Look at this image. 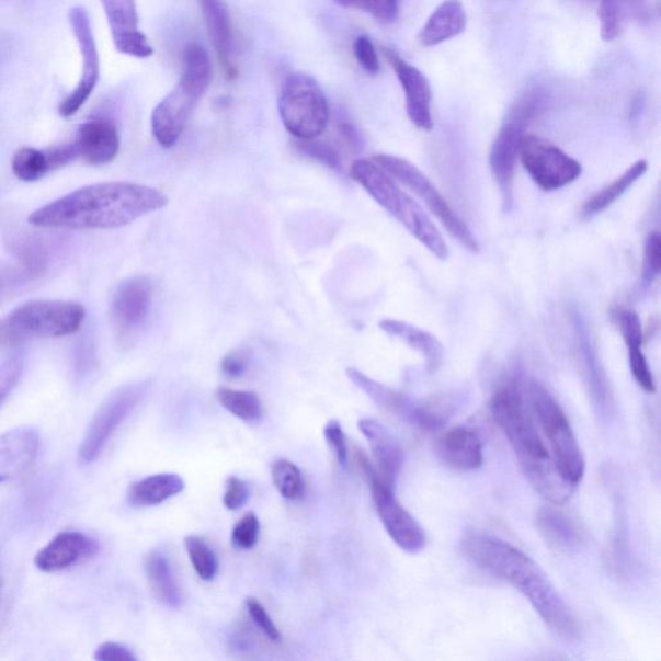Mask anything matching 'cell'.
<instances>
[{"label": "cell", "instance_id": "cell-2", "mask_svg": "<svg viewBox=\"0 0 661 661\" xmlns=\"http://www.w3.org/2000/svg\"><path fill=\"white\" fill-rule=\"evenodd\" d=\"M461 551L477 568L505 581L525 597L555 635L572 641L580 634L577 616L534 559L511 543L488 535H468Z\"/></svg>", "mask_w": 661, "mask_h": 661}, {"label": "cell", "instance_id": "cell-46", "mask_svg": "<svg viewBox=\"0 0 661 661\" xmlns=\"http://www.w3.org/2000/svg\"><path fill=\"white\" fill-rule=\"evenodd\" d=\"M353 50L358 64L368 75L375 76L380 71L379 56L372 39L365 35L358 36L354 42Z\"/></svg>", "mask_w": 661, "mask_h": 661}, {"label": "cell", "instance_id": "cell-6", "mask_svg": "<svg viewBox=\"0 0 661 661\" xmlns=\"http://www.w3.org/2000/svg\"><path fill=\"white\" fill-rule=\"evenodd\" d=\"M527 399L529 410L549 443L548 449L559 475L577 488L585 476L586 463L568 417L540 383H528Z\"/></svg>", "mask_w": 661, "mask_h": 661}, {"label": "cell", "instance_id": "cell-43", "mask_svg": "<svg viewBox=\"0 0 661 661\" xmlns=\"http://www.w3.org/2000/svg\"><path fill=\"white\" fill-rule=\"evenodd\" d=\"M251 490L249 483L243 479L231 476L227 479V489H225L223 503L228 511H239L249 503Z\"/></svg>", "mask_w": 661, "mask_h": 661}, {"label": "cell", "instance_id": "cell-49", "mask_svg": "<svg viewBox=\"0 0 661 661\" xmlns=\"http://www.w3.org/2000/svg\"><path fill=\"white\" fill-rule=\"evenodd\" d=\"M0 592H2V580H0Z\"/></svg>", "mask_w": 661, "mask_h": 661}, {"label": "cell", "instance_id": "cell-47", "mask_svg": "<svg viewBox=\"0 0 661 661\" xmlns=\"http://www.w3.org/2000/svg\"><path fill=\"white\" fill-rule=\"evenodd\" d=\"M249 368V355L243 351H231L221 361V372L229 379H239Z\"/></svg>", "mask_w": 661, "mask_h": 661}, {"label": "cell", "instance_id": "cell-30", "mask_svg": "<svg viewBox=\"0 0 661 661\" xmlns=\"http://www.w3.org/2000/svg\"><path fill=\"white\" fill-rule=\"evenodd\" d=\"M185 489V481L179 475L162 474L149 476L129 486L128 503L137 508L161 505Z\"/></svg>", "mask_w": 661, "mask_h": 661}, {"label": "cell", "instance_id": "cell-31", "mask_svg": "<svg viewBox=\"0 0 661 661\" xmlns=\"http://www.w3.org/2000/svg\"><path fill=\"white\" fill-rule=\"evenodd\" d=\"M648 170L649 163L645 159L630 166L622 176L614 180L612 184L602 189L597 194H594L591 200H588L583 209H581V215L586 217V219H591V217L604 213L617 200H620L639 179H642Z\"/></svg>", "mask_w": 661, "mask_h": 661}, {"label": "cell", "instance_id": "cell-18", "mask_svg": "<svg viewBox=\"0 0 661 661\" xmlns=\"http://www.w3.org/2000/svg\"><path fill=\"white\" fill-rule=\"evenodd\" d=\"M111 26L114 46L123 55L148 58L155 49L139 29L136 0H100Z\"/></svg>", "mask_w": 661, "mask_h": 661}, {"label": "cell", "instance_id": "cell-19", "mask_svg": "<svg viewBox=\"0 0 661 661\" xmlns=\"http://www.w3.org/2000/svg\"><path fill=\"white\" fill-rule=\"evenodd\" d=\"M360 431L368 442L377 465V475L391 489L396 488L397 479L403 469L404 449L395 433L375 419H361Z\"/></svg>", "mask_w": 661, "mask_h": 661}, {"label": "cell", "instance_id": "cell-15", "mask_svg": "<svg viewBox=\"0 0 661 661\" xmlns=\"http://www.w3.org/2000/svg\"><path fill=\"white\" fill-rule=\"evenodd\" d=\"M69 21L79 48H81L83 71L77 89L58 107V113L64 118H70L86 104V101L90 99L94 87L98 84L100 75L98 47L96 43H94L89 13L82 7H76V9H71L69 12Z\"/></svg>", "mask_w": 661, "mask_h": 661}, {"label": "cell", "instance_id": "cell-16", "mask_svg": "<svg viewBox=\"0 0 661 661\" xmlns=\"http://www.w3.org/2000/svg\"><path fill=\"white\" fill-rule=\"evenodd\" d=\"M155 286L147 275H134L115 288L111 315L121 335H130L147 322Z\"/></svg>", "mask_w": 661, "mask_h": 661}, {"label": "cell", "instance_id": "cell-17", "mask_svg": "<svg viewBox=\"0 0 661 661\" xmlns=\"http://www.w3.org/2000/svg\"><path fill=\"white\" fill-rule=\"evenodd\" d=\"M384 57L396 71L399 83L404 91L406 112L410 121L419 129L431 130L432 118V89L431 83L413 65L403 60L394 49L383 47Z\"/></svg>", "mask_w": 661, "mask_h": 661}, {"label": "cell", "instance_id": "cell-9", "mask_svg": "<svg viewBox=\"0 0 661 661\" xmlns=\"http://www.w3.org/2000/svg\"><path fill=\"white\" fill-rule=\"evenodd\" d=\"M346 375L355 387L369 397L383 410L423 431H438L453 417V407L441 399L417 401L394 388L387 387L357 368H346Z\"/></svg>", "mask_w": 661, "mask_h": 661}, {"label": "cell", "instance_id": "cell-44", "mask_svg": "<svg viewBox=\"0 0 661 661\" xmlns=\"http://www.w3.org/2000/svg\"><path fill=\"white\" fill-rule=\"evenodd\" d=\"M661 239L659 232H651L645 242L643 280L652 283L660 273Z\"/></svg>", "mask_w": 661, "mask_h": 661}, {"label": "cell", "instance_id": "cell-11", "mask_svg": "<svg viewBox=\"0 0 661 661\" xmlns=\"http://www.w3.org/2000/svg\"><path fill=\"white\" fill-rule=\"evenodd\" d=\"M86 319L82 304L33 300L20 305L7 318V330L18 338H64L81 329Z\"/></svg>", "mask_w": 661, "mask_h": 661}, {"label": "cell", "instance_id": "cell-1", "mask_svg": "<svg viewBox=\"0 0 661 661\" xmlns=\"http://www.w3.org/2000/svg\"><path fill=\"white\" fill-rule=\"evenodd\" d=\"M167 205L169 198L156 187L109 181L77 189L49 202L35 209L29 216V223L45 229H118Z\"/></svg>", "mask_w": 661, "mask_h": 661}, {"label": "cell", "instance_id": "cell-40", "mask_svg": "<svg viewBox=\"0 0 661 661\" xmlns=\"http://www.w3.org/2000/svg\"><path fill=\"white\" fill-rule=\"evenodd\" d=\"M628 355L630 372L631 375H634V379L638 384V387L645 390L646 394H656L657 384L656 380H653L648 360H646L642 352V346L628 347Z\"/></svg>", "mask_w": 661, "mask_h": 661}, {"label": "cell", "instance_id": "cell-14", "mask_svg": "<svg viewBox=\"0 0 661 661\" xmlns=\"http://www.w3.org/2000/svg\"><path fill=\"white\" fill-rule=\"evenodd\" d=\"M520 158L534 183L547 192L572 184L583 172V167L575 158L539 136H523Z\"/></svg>", "mask_w": 661, "mask_h": 661}, {"label": "cell", "instance_id": "cell-7", "mask_svg": "<svg viewBox=\"0 0 661 661\" xmlns=\"http://www.w3.org/2000/svg\"><path fill=\"white\" fill-rule=\"evenodd\" d=\"M547 94L540 89L528 90L511 106L490 151V169L499 187L505 210H511L514 200L515 167L526 128L546 104Z\"/></svg>", "mask_w": 661, "mask_h": 661}, {"label": "cell", "instance_id": "cell-3", "mask_svg": "<svg viewBox=\"0 0 661 661\" xmlns=\"http://www.w3.org/2000/svg\"><path fill=\"white\" fill-rule=\"evenodd\" d=\"M490 409L493 420L517 456L528 482L551 504H565L572 495L573 486L559 475L517 385L508 384L497 390Z\"/></svg>", "mask_w": 661, "mask_h": 661}, {"label": "cell", "instance_id": "cell-4", "mask_svg": "<svg viewBox=\"0 0 661 661\" xmlns=\"http://www.w3.org/2000/svg\"><path fill=\"white\" fill-rule=\"evenodd\" d=\"M349 172L352 179L365 189L369 197L394 216L411 236L425 246L428 251L442 261L448 259V246L431 217L373 158L357 159Z\"/></svg>", "mask_w": 661, "mask_h": 661}, {"label": "cell", "instance_id": "cell-45", "mask_svg": "<svg viewBox=\"0 0 661 661\" xmlns=\"http://www.w3.org/2000/svg\"><path fill=\"white\" fill-rule=\"evenodd\" d=\"M324 438L335 455L340 467L346 468L349 460L347 441L338 420H330L324 426Z\"/></svg>", "mask_w": 661, "mask_h": 661}, {"label": "cell", "instance_id": "cell-27", "mask_svg": "<svg viewBox=\"0 0 661 661\" xmlns=\"http://www.w3.org/2000/svg\"><path fill=\"white\" fill-rule=\"evenodd\" d=\"M380 329L390 337L401 339L407 345L423 355L428 373L438 372L445 351L440 340L432 333L419 329L415 324L397 321V319H384Z\"/></svg>", "mask_w": 661, "mask_h": 661}, {"label": "cell", "instance_id": "cell-38", "mask_svg": "<svg viewBox=\"0 0 661 661\" xmlns=\"http://www.w3.org/2000/svg\"><path fill=\"white\" fill-rule=\"evenodd\" d=\"M260 536V521L253 512H247L236 523L231 532V543L238 549L250 550L257 547Z\"/></svg>", "mask_w": 661, "mask_h": 661}, {"label": "cell", "instance_id": "cell-35", "mask_svg": "<svg viewBox=\"0 0 661 661\" xmlns=\"http://www.w3.org/2000/svg\"><path fill=\"white\" fill-rule=\"evenodd\" d=\"M272 478L275 489L282 498L300 500L305 492V482L301 470L289 460H278L272 465Z\"/></svg>", "mask_w": 661, "mask_h": 661}, {"label": "cell", "instance_id": "cell-29", "mask_svg": "<svg viewBox=\"0 0 661 661\" xmlns=\"http://www.w3.org/2000/svg\"><path fill=\"white\" fill-rule=\"evenodd\" d=\"M145 575L152 593L166 606L179 608L183 605V592L174 577L169 557L161 550H151L144 558Z\"/></svg>", "mask_w": 661, "mask_h": 661}, {"label": "cell", "instance_id": "cell-34", "mask_svg": "<svg viewBox=\"0 0 661 661\" xmlns=\"http://www.w3.org/2000/svg\"><path fill=\"white\" fill-rule=\"evenodd\" d=\"M14 176L25 183H33L45 178L50 172L46 151L34 148H23L14 152L12 158Z\"/></svg>", "mask_w": 661, "mask_h": 661}, {"label": "cell", "instance_id": "cell-42", "mask_svg": "<svg viewBox=\"0 0 661 661\" xmlns=\"http://www.w3.org/2000/svg\"><path fill=\"white\" fill-rule=\"evenodd\" d=\"M617 326H619L624 341L627 347L642 346L643 333L641 319L631 310H620L616 315Z\"/></svg>", "mask_w": 661, "mask_h": 661}, {"label": "cell", "instance_id": "cell-22", "mask_svg": "<svg viewBox=\"0 0 661 661\" xmlns=\"http://www.w3.org/2000/svg\"><path fill=\"white\" fill-rule=\"evenodd\" d=\"M39 452V434L31 426L0 435V483L24 476Z\"/></svg>", "mask_w": 661, "mask_h": 661}, {"label": "cell", "instance_id": "cell-5", "mask_svg": "<svg viewBox=\"0 0 661 661\" xmlns=\"http://www.w3.org/2000/svg\"><path fill=\"white\" fill-rule=\"evenodd\" d=\"M213 81V65L207 50L197 43L187 45L183 56V75L174 89L151 114V130L166 149L180 140L189 119Z\"/></svg>", "mask_w": 661, "mask_h": 661}, {"label": "cell", "instance_id": "cell-33", "mask_svg": "<svg viewBox=\"0 0 661 661\" xmlns=\"http://www.w3.org/2000/svg\"><path fill=\"white\" fill-rule=\"evenodd\" d=\"M184 546L194 571L203 581H213L219 571V559L206 539L198 535H189Z\"/></svg>", "mask_w": 661, "mask_h": 661}, {"label": "cell", "instance_id": "cell-32", "mask_svg": "<svg viewBox=\"0 0 661 661\" xmlns=\"http://www.w3.org/2000/svg\"><path fill=\"white\" fill-rule=\"evenodd\" d=\"M216 398L225 410L246 423H258L263 418V404L253 391L224 387L216 390Z\"/></svg>", "mask_w": 661, "mask_h": 661}, {"label": "cell", "instance_id": "cell-36", "mask_svg": "<svg viewBox=\"0 0 661 661\" xmlns=\"http://www.w3.org/2000/svg\"><path fill=\"white\" fill-rule=\"evenodd\" d=\"M344 9L368 13L381 24H391L398 18L399 0H333Z\"/></svg>", "mask_w": 661, "mask_h": 661}, {"label": "cell", "instance_id": "cell-25", "mask_svg": "<svg viewBox=\"0 0 661 661\" xmlns=\"http://www.w3.org/2000/svg\"><path fill=\"white\" fill-rule=\"evenodd\" d=\"M198 3L217 60H219L225 75L230 79H235L237 69L235 62L231 61L232 29L228 7L224 0H198Z\"/></svg>", "mask_w": 661, "mask_h": 661}, {"label": "cell", "instance_id": "cell-41", "mask_svg": "<svg viewBox=\"0 0 661 661\" xmlns=\"http://www.w3.org/2000/svg\"><path fill=\"white\" fill-rule=\"evenodd\" d=\"M247 613H249L251 620L257 624V627L263 631V635L272 642H281V631L275 623L272 620L271 615L267 614L265 607L261 605V602L257 599L249 597L246 600Z\"/></svg>", "mask_w": 661, "mask_h": 661}, {"label": "cell", "instance_id": "cell-21", "mask_svg": "<svg viewBox=\"0 0 661 661\" xmlns=\"http://www.w3.org/2000/svg\"><path fill=\"white\" fill-rule=\"evenodd\" d=\"M535 526L547 546L559 555H572L584 546L583 527L558 505L543 506L535 515Z\"/></svg>", "mask_w": 661, "mask_h": 661}, {"label": "cell", "instance_id": "cell-23", "mask_svg": "<svg viewBox=\"0 0 661 661\" xmlns=\"http://www.w3.org/2000/svg\"><path fill=\"white\" fill-rule=\"evenodd\" d=\"M437 455L446 467L460 471H474L483 465V445L479 435L468 428H453L437 441Z\"/></svg>", "mask_w": 661, "mask_h": 661}, {"label": "cell", "instance_id": "cell-24", "mask_svg": "<svg viewBox=\"0 0 661 661\" xmlns=\"http://www.w3.org/2000/svg\"><path fill=\"white\" fill-rule=\"evenodd\" d=\"M79 157L93 166H103L114 161L121 149L118 129L112 122L93 119L79 128L76 141Z\"/></svg>", "mask_w": 661, "mask_h": 661}, {"label": "cell", "instance_id": "cell-37", "mask_svg": "<svg viewBox=\"0 0 661 661\" xmlns=\"http://www.w3.org/2000/svg\"><path fill=\"white\" fill-rule=\"evenodd\" d=\"M295 147L305 157L316 159V161L330 167V169L341 170V158L339 151L332 145L317 139L296 140Z\"/></svg>", "mask_w": 661, "mask_h": 661}, {"label": "cell", "instance_id": "cell-26", "mask_svg": "<svg viewBox=\"0 0 661 661\" xmlns=\"http://www.w3.org/2000/svg\"><path fill=\"white\" fill-rule=\"evenodd\" d=\"M467 12L460 0H445L428 19L419 33V42L424 47H434L455 38L467 29Z\"/></svg>", "mask_w": 661, "mask_h": 661}, {"label": "cell", "instance_id": "cell-48", "mask_svg": "<svg viewBox=\"0 0 661 661\" xmlns=\"http://www.w3.org/2000/svg\"><path fill=\"white\" fill-rule=\"evenodd\" d=\"M94 659L100 661H137L133 651L126 646L115 642L100 645L96 652H94Z\"/></svg>", "mask_w": 661, "mask_h": 661}, {"label": "cell", "instance_id": "cell-10", "mask_svg": "<svg viewBox=\"0 0 661 661\" xmlns=\"http://www.w3.org/2000/svg\"><path fill=\"white\" fill-rule=\"evenodd\" d=\"M374 161L387 171L391 178L409 187L413 194L424 202L431 213L437 217L448 235L454 237L465 249L471 252L479 251L477 238L459 215L455 213L447 201L432 184V181L421 172L415 164L390 155H376Z\"/></svg>", "mask_w": 661, "mask_h": 661}, {"label": "cell", "instance_id": "cell-8", "mask_svg": "<svg viewBox=\"0 0 661 661\" xmlns=\"http://www.w3.org/2000/svg\"><path fill=\"white\" fill-rule=\"evenodd\" d=\"M283 126L296 140H311L321 136L330 121L326 94L314 77L293 72L283 82L278 99Z\"/></svg>", "mask_w": 661, "mask_h": 661}, {"label": "cell", "instance_id": "cell-28", "mask_svg": "<svg viewBox=\"0 0 661 661\" xmlns=\"http://www.w3.org/2000/svg\"><path fill=\"white\" fill-rule=\"evenodd\" d=\"M650 16L649 0H601L599 19L601 38L614 42L630 20L645 21Z\"/></svg>", "mask_w": 661, "mask_h": 661}, {"label": "cell", "instance_id": "cell-12", "mask_svg": "<svg viewBox=\"0 0 661 661\" xmlns=\"http://www.w3.org/2000/svg\"><path fill=\"white\" fill-rule=\"evenodd\" d=\"M358 465L372 486L373 499L377 514L385 532L399 548L410 555H418L426 547V535L413 515L399 503L395 489L385 483L367 457L358 455Z\"/></svg>", "mask_w": 661, "mask_h": 661}, {"label": "cell", "instance_id": "cell-13", "mask_svg": "<svg viewBox=\"0 0 661 661\" xmlns=\"http://www.w3.org/2000/svg\"><path fill=\"white\" fill-rule=\"evenodd\" d=\"M149 389V381L128 384L126 387L115 390L106 399L86 432L78 452L79 463L89 465L99 459L107 443L111 442L122 424L133 415L137 406L148 395Z\"/></svg>", "mask_w": 661, "mask_h": 661}, {"label": "cell", "instance_id": "cell-39", "mask_svg": "<svg viewBox=\"0 0 661 661\" xmlns=\"http://www.w3.org/2000/svg\"><path fill=\"white\" fill-rule=\"evenodd\" d=\"M23 369L24 361L20 354H10L0 361V406L16 388L21 375H23Z\"/></svg>", "mask_w": 661, "mask_h": 661}, {"label": "cell", "instance_id": "cell-20", "mask_svg": "<svg viewBox=\"0 0 661 661\" xmlns=\"http://www.w3.org/2000/svg\"><path fill=\"white\" fill-rule=\"evenodd\" d=\"M99 543L91 536L77 532L58 534L35 556V566L43 572H58L92 558Z\"/></svg>", "mask_w": 661, "mask_h": 661}]
</instances>
